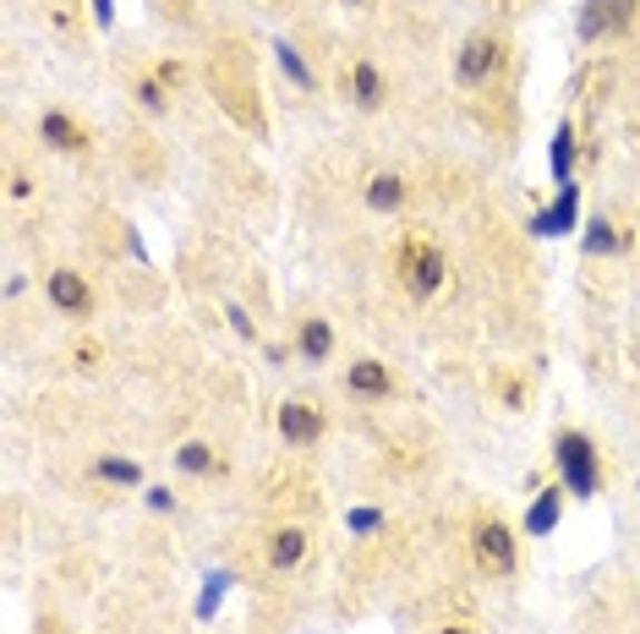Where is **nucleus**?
Wrapping results in <instances>:
<instances>
[{"label": "nucleus", "instance_id": "22", "mask_svg": "<svg viewBox=\"0 0 640 634\" xmlns=\"http://www.w3.org/2000/svg\"><path fill=\"white\" fill-rule=\"evenodd\" d=\"M345 525H351L356 536H373V531H384V525H388V514H384V508H351V514H345Z\"/></svg>", "mask_w": 640, "mask_h": 634}, {"label": "nucleus", "instance_id": "15", "mask_svg": "<svg viewBox=\"0 0 640 634\" xmlns=\"http://www.w3.org/2000/svg\"><path fill=\"white\" fill-rule=\"evenodd\" d=\"M580 230H585V236H580V252H585V257H613V252H624V247H630V236H624L608 214H602V219H585Z\"/></svg>", "mask_w": 640, "mask_h": 634}, {"label": "nucleus", "instance_id": "26", "mask_svg": "<svg viewBox=\"0 0 640 634\" xmlns=\"http://www.w3.org/2000/svg\"><path fill=\"white\" fill-rule=\"evenodd\" d=\"M11 197L22 202V197H33V181H28V170H11Z\"/></svg>", "mask_w": 640, "mask_h": 634}, {"label": "nucleus", "instance_id": "11", "mask_svg": "<svg viewBox=\"0 0 640 634\" xmlns=\"http://www.w3.org/2000/svg\"><path fill=\"white\" fill-rule=\"evenodd\" d=\"M39 142L45 148H56V153H82L88 148V127L77 121V116H66V110H39Z\"/></svg>", "mask_w": 640, "mask_h": 634}, {"label": "nucleus", "instance_id": "25", "mask_svg": "<svg viewBox=\"0 0 640 634\" xmlns=\"http://www.w3.org/2000/svg\"><path fill=\"white\" fill-rule=\"evenodd\" d=\"M154 77H159L165 88H181V82H187V66H181V61H159V66H154Z\"/></svg>", "mask_w": 640, "mask_h": 634}, {"label": "nucleus", "instance_id": "16", "mask_svg": "<svg viewBox=\"0 0 640 634\" xmlns=\"http://www.w3.org/2000/svg\"><path fill=\"white\" fill-rule=\"evenodd\" d=\"M405 197H411V187H405V176H394V170H378V176L367 181V191H362V202H367L373 214H400Z\"/></svg>", "mask_w": 640, "mask_h": 634}, {"label": "nucleus", "instance_id": "5", "mask_svg": "<svg viewBox=\"0 0 640 634\" xmlns=\"http://www.w3.org/2000/svg\"><path fill=\"white\" fill-rule=\"evenodd\" d=\"M45 296H50V307L61 317H71V323H88L93 317V285L77 274V268H50V279H45Z\"/></svg>", "mask_w": 640, "mask_h": 634}, {"label": "nucleus", "instance_id": "28", "mask_svg": "<svg viewBox=\"0 0 640 634\" xmlns=\"http://www.w3.org/2000/svg\"><path fill=\"white\" fill-rule=\"evenodd\" d=\"M93 22L110 28V22H116V0H93Z\"/></svg>", "mask_w": 640, "mask_h": 634}, {"label": "nucleus", "instance_id": "12", "mask_svg": "<svg viewBox=\"0 0 640 634\" xmlns=\"http://www.w3.org/2000/svg\"><path fill=\"white\" fill-rule=\"evenodd\" d=\"M351 105L367 110V116L388 105V82H384V71H378L373 56H356V61H351Z\"/></svg>", "mask_w": 640, "mask_h": 634}, {"label": "nucleus", "instance_id": "29", "mask_svg": "<svg viewBox=\"0 0 640 634\" xmlns=\"http://www.w3.org/2000/svg\"><path fill=\"white\" fill-rule=\"evenodd\" d=\"M439 634H476V630H471V624H444Z\"/></svg>", "mask_w": 640, "mask_h": 634}, {"label": "nucleus", "instance_id": "24", "mask_svg": "<svg viewBox=\"0 0 640 634\" xmlns=\"http://www.w3.org/2000/svg\"><path fill=\"white\" fill-rule=\"evenodd\" d=\"M225 317H230V328H236L247 345H257V323L247 317V307H242V301H230V307H225Z\"/></svg>", "mask_w": 640, "mask_h": 634}, {"label": "nucleus", "instance_id": "19", "mask_svg": "<svg viewBox=\"0 0 640 634\" xmlns=\"http://www.w3.org/2000/svg\"><path fill=\"white\" fill-rule=\"evenodd\" d=\"M274 61H279V71H285L302 93H318V71H313V61H307L291 39H274Z\"/></svg>", "mask_w": 640, "mask_h": 634}, {"label": "nucleus", "instance_id": "6", "mask_svg": "<svg viewBox=\"0 0 640 634\" xmlns=\"http://www.w3.org/2000/svg\"><path fill=\"white\" fill-rule=\"evenodd\" d=\"M640 11V0H580V39L591 44V39H608V33H624L630 28V17Z\"/></svg>", "mask_w": 640, "mask_h": 634}, {"label": "nucleus", "instance_id": "18", "mask_svg": "<svg viewBox=\"0 0 640 634\" xmlns=\"http://www.w3.org/2000/svg\"><path fill=\"white\" fill-rule=\"evenodd\" d=\"M176 470H181V476H225V459L214 454V444L187 438V444L176 448Z\"/></svg>", "mask_w": 640, "mask_h": 634}, {"label": "nucleus", "instance_id": "23", "mask_svg": "<svg viewBox=\"0 0 640 634\" xmlns=\"http://www.w3.org/2000/svg\"><path fill=\"white\" fill-rule=\"evenodd\" d=\"M142 504L154 508V514H176V508H181V498H176L165 482H154V487H142Z\"/></svg>", "mask_w": 640, "mask_h": 634}, {"label": "nucleus", "instance_id": "8", "mask_svg": "<svg viewBox=\"0 0 640 634\" xmlns=\"http://www.w3.org/2000/svg\"><path fill=\"white\" fill-rule=\"evenodd\" d=\"M263 553H268V569L291 574V569H302V564H307V553H313V536H307V525H279V531H268Z\"/></svg>", "mask_w": 640, "mask_h": 634}, {"label": "nucleus", "instance_id": "13", "mask_svg": "<svg viewBox=\"0 0 640 634\" xmlns=\"http://www.w3.org/2000/svg\"><path fill=\"white\" fill-rule=\"evenodd\" d=\"M575 214H580V187L564 181L559 197H553V208H542V214L531 219V236H570V230H575Z\"/></svg>", "mask_w": 640, "mask_h": 634}, {"label": "nucleus", "instance_id": "21", "mask_svg": "<svg viewBox=\"0 0 640 634\" xmlns=\"http://www.w3.org/2000/svg\"><path fill=\"white\" fill-rule=\"evenodd\" d=\"M575 127H570V121H559V127H553V176H559V187H564V181H575Z\"/></svg>", "mask_w": 640, "mask_h": 634}, {"label": "nucleus", "instance_id": "10", "mask_svg": "<svg viewBox=\"0 0 640 634\" xmlns=\"http://www.w3.org/2000/svg\"><path fill=\"white\" fill-rule=\"evenodd\" d=\"M291 350L307 361V367H323V361H334V323L328 317H302L296 323V334H291Z\"/></svg>", "mask_w": 640, "mask_h": 634}, {"label": "nucleus", "instance_id": "1", "mask_svg": "<svg viewBox=\"0 0 640 634\" xmlns=\"http://www.w3.org/2000/svg\"><path fill=\"white\" fill-rule=\"evenodd\" d=\"M553 470H559V487L575 498V504H591L602 493V448L591 444L580 427H564L553 438Z\"/></svg>", "mask_w": 640, "mask_h": 634}, {"label": "nucleus", "instance_id": "7", "mask_svg": "<svg viewBox=\"0 0 640 634\" xmlns=\"http://www.w3.org/2000/svg\"><path fill=\"white\" fill-rule=\"evenodd\" d=\"M504 61V44L493 39V33H471L465 44H460V61H454V77H460V88H482L493 71Z\"/></svg>", "mask_w": 640, "mask_h": 634}, {"label": "nucleus", "instance_id": "3", "mask_svg": "<svg viewBox=\"0 0 640 634\" xmlns=\"http://www.w3.org/2000/svg\"><path fill=\"white\" fill-rule=\"evenodd\" d=\"M471 553H476V564L493 574H514V564H520V536H514L504 519H476L471 525Z\"/></svg>", "mask_w": 640, "mask_h": 634}, {"label": "nucleus", "instance_id": "27", "mask_svg": "<svg viewBox=\"0 0 640 634\" xmlns=\"http://www.w3.org/2000/svg\"><path fill=\"white\" fill-rule=\"evenodd\" d=\"M71 361H77V367H99V345H77Z\"/></svg>", "mask_w": 640, "mask_h": 634}, {"label": "nucleus", "instance_id": "4", "mask_svg": "<svg viewBox=\"0 0 640 634\" xmlns=\"http://www.w3.org/2000/svg\"><path fill=\"white\" fill-rule=\"evenodd\" d=\"M323 433H328V416H323L318 399L291 394V399L279 405V438H285V448H318Z\"/></svg>", "mask_w": 640, "mask_h": 634}, {"label": "nucleus", "instance_id": "9", "mask_svg": "<svg viewBox=\"0 0 640 634\" xmlns=\"http://www.w3.org/2000/svg\"><path fill=\"white\" fill-rule=\"evenodd\" d=\"M400 383L388 373V361L378 356H356L351 367H345V394H356V399H388Z\"/></svg>", "mask_w": 640, "mask_h": 634}, {"label": "nucleus", "instance_id": "14", "mask_svg": "<svg viewBox=\"0 0 640 634\" xmlns=\"http://www.w3.org/2000/svg\"><path fill=\"white\" fill-rule=\"evenodd\" d=\"M88 476H93L99 487H121V493H131V487L142 493V487H148V482H142V465L127 459V454H93V459H88Z\"/></svg>", "mask_w": 640, "mask_h": 634}, {"label": "nucleus", "instance_id": "17", "mask_svg": "<svg viewBox=\"0 0 640 634\" xmlns=\"http://www.w3.org/2000/svg\"><path fill=\"white\" fill-rule=\"evenodd\" d=\"M559 514H564V487H542V493H536V504L525 508L520 531H525V536H548V531L559 525Z\"/></svg>", "mask_w": 640, "mask_h": 634}, {"label": "nucleus", "instance_id": "2", "mask_svg": "<svg viewBox=\"0 0 640 634\" xmlns=\"http://www.w3.org/2000/svg\"><path fill=\"white\" fill-rule=\"evenodd\" d=\"M394 268H400V285H405L416 301H433V296L444 290V279H449L444 252H439L427 236H411V241L400 247V257H394Z\"/></svg>", "mask_w": 640, "mask_h": 634}, {"label": "nucleus", "instance_id": "30", "mask_svg": "<svg viewBox=\"0 0 640 634\" xmlns=\"http://www.w3.org/2000/svg\"><path fill=\"white\" fill-rule=\"evenodd\" d=\"M345 6H351V11H356V6H367V0H345Z\"/></svg>", "mask_w": 640, "mask_h": 634}, {"label": "nucleus", "instance_id": "20", "mask_svg": "<svg viewBox=\"0 0 640 634\" xmlns=\"http://www.w3.org/2000/svg\"><path fill=\"white\" fill-rule=\"evenodd\" d=\"M131 99L148 110V116H170V88L154 77V71H142V77H131Z\"/></svg>", "mask_w": 640, "mask_h": 634}]
</instances>
